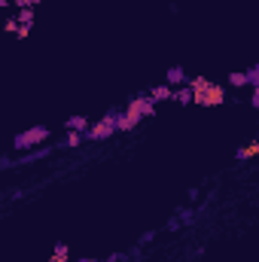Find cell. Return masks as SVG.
I'll use <instances>...</instances> for the list:
<instances>
[{
	"label": "cell",
	"mask_w": 259,
	"mask_h": 262,
	"mask_svg": "<svg viewBox=\"0 0 259 262\" xmlns=\"http://www.w3.org/2000/svg\"><path fill=\"white\" fill-rule=\"evenodd\" d=\"M119 131V125H116V113H107L101 122H95L92 128L85 131V140H107V137H113Z\"/></svg>",
	"instance_id": "cell-2"
},
{
	"label": "cell",
	"mask_w": 259,
	"mask_h": 262,
	"mask_svg": "<svg viewBox=\"0 0 259 262\" xmlns=\"http://www.w3.org/2000/svg\"><path fill=\"white\" fill-rule=\"evenodd\" d=\"M49 262H70V247H67V244H55Z\"/></svg>",
	"instance_id": "cell-10"
},
{
	"label": "cell",
	"mask_w": 259,
	"mask_h": 262,
	"mask_svg": "<svg viewBox=\"0 0 259 262\" xmlns=\"http://www.w3.org/2000/svg\"><path fill=\"white\" fill-rule=\"evenodd\" d=\"M21 25H34V9H18V15H15Z\"/></svg>",
	"instance_id": "cell-14"
},
{
	"label": "cell",
	"mask_w": 259,
	"mask_h": 262,
	"mask_svg": "<svg viewBox=\"0 0 259 262\" xmlns=\"http://www.w3.org/2000/svg\"><path fill=\"white\" fill-rule=\"evenodd\" d=\"M46 137H49V128H46V125H34L31 131H25V134L15 137V149H31V146H37V143H43Z\"/></svg>",
	"instance_id": "cell-4"
},
{
	"label": "cell",
	"mask_w": 259,
	"mask_h": 262,
	"mask_svg": "<svg viewBox=\"0 0 259 262\" xmlns=\"http://www.w3.org/2000/svg\"><path fill=\"white\" fill-rule=\"evenodd\" d=\"M12 6L15 9H34V6H40V0H12Z\"/></svg>",
	"instance_id": "cell-15"
},
{
	"label": "cell",
	"mask_w": 259,
	"mask_h": 262,
	"mask_svg": "<svg viewBox=\"0 0 259 262\" xmlns=\"http://www.w3.org/2000/svg\"><path fill=\"white\" fill-rule=\"evenodd\" d=\"M253 104H256V107H259V89H256V95H253Z\"/></svg>",
	"instance_id": "cell-21"
},
{
	"label": "cell",
	"mask_w": 259,
	"mask_h": 262,
	"mask_svg": "<svg viewBox=\"0 0 259 262\" xmlns=\"http://www.w3.org/2000/svg\"><path fill=\"white\" fill-rule=\"evenodd\" d=\"M0 6H3V9H6V6H12V0H0Z\"/></svg>",
	"instance_id": "cell-20"
},
{
	"label": "cell",
	"mask_w": 259,
	"mask_h": 262,
	"mask_svg": "<svg viewBox=\"0 0 259 262\" xmlns=\"http://www.w3.org/2000/svg\"><path fill=\"white\" fill-rule=\"evenodd\" d=\"M192 89H189V85H183V89H177V92H174V101H180V104H192Z\"/></svg>",
	"instance_id": "cell-11"
},
{
	"label": "cell",
	"mask_w": 259,
	"mask_h": 262,
	"mask_svg": "<svg viewBox=\"0 0 259 262\" xmlns=\"http://www.w3.org/2000/svg\"><path fill=\"white\" fill-rule=\"evenodd\" d=\"M165 79H168V85H186V79H189V76H186V70H183V67H171Z\"/></svg>",
	"instance_id": "cell-7"
},
{
	"label": "cell",
	"mask_w": 259,
	"mask_h": 262,
	"mask_svg": "<svg viewBox=\"0 0 259 262\" xmlns=\"http://www.w3.org/2000/svg\"><path fill=\"white\" fill-rule=\"evenodd\" d=\"M229 82L241 89V85H247V82H250V73H229Z\"/></svg>",
	"instance_id": "cell-12"
},
{
	"label": "cell",
	"mask_w": 259,
	"mask_h": 262,
	"mask_svg": "<svg viewBox=\"0 0 259 262\" xmlns=\"http://www.w3.org/2000/svg\"><path fill=\"white\" fill-rule=\"evenodd\" d=\"M241 162H250V159H256L259 156V140H250L247 146H238V152H235Z\"/></svg>",
	"instance_id": "cell-5"
},
{
	"label": "cell",
	"mask_w": 259,
	"mask_h": 262,
	"mask_svg": "<svg viewBox=\"0 0 259 262\" xmlns=\"http://www.w3.org/2000/svg\"><path fill=\"white\" fill-rule=\"evenodd\" d=\"M15 37H18V40H28V37H31V25H21V28H18V34H15Z\"/></svg>",
	"instance_id": "cell-17"
},
{
	"label": "cell",
	"mask_w": 259,
	"mask_h": 262,
	"mask_svg": "<svg viewBox=\"0 0 259 262\" xmlns=\"http://www.w3.org/2000/svg\"><path fill=\"white\" fill-rule=\"evenodd\" d=\"M18 28H21V21H18V18H9V21L3 25V31H6V34H18Z\"/></svg>",
	"instance_id": "cell-16"
},
{
	"label": "cell",
	"mask_w": 259,
	"mask_h": 262,
	"mask_svg": "<svg viewBox=\"0 0 259 262\" xmlns=\"http://www.w3.org/2000/svg\"><path fill=\"white\" fill-rule=\"evenodd\" d=\"M82 140H85V134H82V131H70V134H67V146H79V143H82Z\"/></svg>",
	"instance_id": "cell-13"
},
{
	"label": "cell",
	"mask_w": 259,
	"mask_h": 262,
	"mask_svg": "<svg viewBox=\"0 0 259 262\" xmlns=\"http://www.w3.org/2000/svg\"><path fill=\"white\" fill-rule=\"evenodd\" d=\"M82 262H104V259H82Z\"/></svg>",
	"instance_id": "cell-22"
},
{
	"label": "cell",
	"mask_w": 259,
	"mask_h": 262,
	"mask_svg": "<svg viewBox=\"0 0 259 262\" xmlns=\"http://www.w3.org/2000/svg\"><path fill=\"white\" fill-rule=\"evenodd\" d=\"M223 101H226V89H223L220 82H210V89L198 92L192 98V104H198V107H220Z\"/></svg>",
	"instance_id": "cell-3"
},
{
	"label": "cell",
	"mask_w": 259,
	"mask_h": 262,
	"mask_svg": "<svg viewBox=\"0 0 259 262\" xmlns=\"http://www.w3.org/2000/svg\"><path fill=\"white\" fill-rule=\"evenodd\" d=\"M153 113H156V101L149 95H137V98L128 101V107L122 113H116V125H119V131H131V128H137L140 119H146Z\"/></svg>",
	"instance_id": "cell-1"
},
{
	"label": "cell",
	"mask_w": 259,
	"mask_h": 262,
	"mask_svg": "<svg viewBox=\"0 0 259 262\" xmlns=\"http://www.w3.org/2000/svg\"><path fill=\"white\" fill-rule=\"evenodd\" d=\"M153 238H156V232H143V235H140V244H149Z\"/></svg>",
	"instance_id": "cell-18"
},
{
	"label": "cell",
	"mask_w": 259,
	"mask_h": 262,
	"mask_svg": "<svg viewBox=\"0 0 259 262\" xmlns=\"http://www.w3.org/2000/svg\"><path fill=\"white\" fill-rule=\"evenodd\" d=\"M186 85L192 89V95H198V92L210 89V79H207V76H189V79H186Z\"/></svg>",
	"instance_id": "cell-9"
},
{
	"label": "cell",
	"mask_w": 259,
	"mask_h": 262,
	"mask_svg": "<svg viewBox=\"0 0 259 262\" xmlns=\"http://www.w3.org/2000/svg\"><path fill=\"white\" fill-rule=\"evenodd\" d=\"M250 82L259 89V67H253V70H250Z\"/></svg>",
	"instance_id": "cell-19"
},
{
	"label": "cell",
	"mask_w": 259,
	"mask_h": 262,
	"mask_svg": "<svg viewBox=\"0 0 259 262\" xmlns=\"http://www.w3.org/2000/svg\"><path fill=\"white\" fill-rule=\"evenodd\" d=\"M174 92H177V89H174V85H168V82H165V85H156V89H153V92H149V98H153V101H156V104H159V101H168V98H174Z\"/></svg>",
	"instance_id": "cell-6"
},
{
	"label": "cell",
	"mask_w": 259,
	"mask_h": 262,
	"mask_svg": "<svg viewBox=\"0 0 259 262\" xmlns=\"http://www.w3.org/2000/svg\"><path fill=\"white\" fill-rule=\"evenodd\" d=\"M64 125H67V131H82V134H85V131L92 128V122H89L85 116H70V119H67Z\"/></svg>",
	"instance_id": "cell-8"
}]
</instances>
